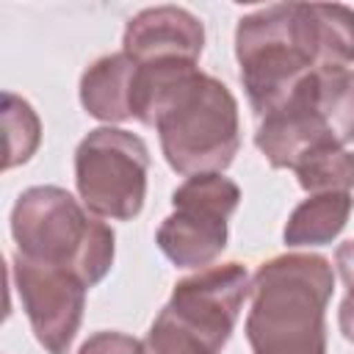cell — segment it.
<instances>
[{"label": "cell", "instance_id": "cell-1", "mask_svg": "<svg viewBox=\"0 0 354 354\" xmlns=\"http://www.w3.org/2000/svg\"><path fill=\"white\" fill-rule=\"evenodd\" d=\"M235 58L257 119L277 111L304 77L354 64V8L277 3L238 19Z\"/></svg>", "mask_w": 354, "mask_h": 354}, {"label": "cell", "instance_id": "cell-2", "mask_svg": "<svg viewBox=\"0 0 354 354\" xmlns=\"http://www.w3.org/2000/svg\"><path fill=\"white\" fill-rule=\"evenodd\" d=\"M133 119L155 127L166 163L183 177L221 174L241 149L238 100L196 64H138Z\"/></svg>", "mask_w": 354, "mask_h": 354}, {"label": "cell", "instance_id": "cell-3", "mask_svg": "<svg viewBox=\"0 0 354 354\" xmlns=\"http://www.w3.org/2000/svg\"><path fill=\"white\" fill-rule=\"evenodd\" d=\"M332 263L313 252L271 257L252 277L246 340L252 354H326Z\"/></svg>", "mask_w": 354, "mask_h": 354}, {"label": "cell", "instance_id": "cell-4", "mask_svg": "<svg viewBox=\"0 0 354 354\" xmlns=\"http://www.w3.org/2000/svg\"><path fill=\"white\" fill-rule=\"evenodd\" d=\"M17 254L75 274L86 288L105 279L113 266V230L58 185H33L11 207Z\"/></svg>", "mask_w": 354, "mask_h": 354}, {"label": "cell", "instance_id": "cell-5", "mask_svg": "<svg viewBox=\"0 0 354 354\" xmlns=\"http://www.w3.org/2000/svg\"><path fill=\"white\" fill-rule=\"evenodd\" d=\"M252 293L241 263H221L180 279L147 332V354H221Z\"/></svg>", "mask_w": 354, "mask_h": 354}, {"label": "cell", "instance_id": "cell-6", "mask_svg": "<svg viewBox=\"0 0 354 354\" xmlns=\"http://www.w3.org/2000/svg\"><path fill=\"white\" fill-rule=\"evenodd\" d=\"M354 141V72L318 69L268 116L260 119L254 147L274 169H293L304 155Z\"/></svg>", "mask_w": 354, "mask_h": 354}, {"label": "cell", "instance_id": "cell-7", "mask_svg": "<svg viewBox=\"0 0 354 354\" xmlns=\"http://www.w3.org/2000/svg\"><path fill=\"white\" fill-rule=\"evenodd\" d=\"M149 149L122 127H97L75 149V185L88 213L130 221L147 199Z\"/></svg>", "mask_w": 354, "mask_h": 354}, {"label": "cell", "instance_id": "cell-8", "mask_svg": "<svg viewBox=\"0 0 354 354\" xmlns=\"http://www.w3.org/2000/svg\"><path fill=\"white\" fill-rule=\"evenodd\" d=\"M241 202V188L218 174H194L171 194V216L155 232L158 249L177 268H207L227 246V221Z\"/></svg>", "mask_w": 354, "mask_h": 354}, {"label": "cell", "instance_id": "cell-9", "mask_svg": "<svg viewBox=\"0 0 354 354\" xmlns=\"http://www.w3.org/2000/svg\"><path fill=\"white\" fill-rule=\"evenodd\" d=\"M14 288L39 346L47 354H69L86 310V285L55 266L14 254Z\"/></svg>", "mask_w": 354, "mask_h": 354}, {"label": "cell", "instance_id": "cell-10", "mask_svg": "<svg viewBox=\"0 0 354 354\" xmlns=\"http://www.w3.org/2000/svg\"><path fill=\"white\" fill-rule=\"evenodd\" d=\"M205 47V25L180 6H155L138 11L122 36V53L136 64H196Z\"/></svg>", "mask_w": 354, "mask_h": 354}, {"label": "cell", "instance_id": "cell-11", "mask_svg": "<svg viewBox=\"0 0 354 354\" xmlns=\"http://www.w3.org/2000/svg\"><path fill=\"white\" fill-rule=\"evenodd\" d=\"M138 64L127 53H111L97 58L80 77V105L100 122L133 119Z\"/></svg>", "mask_w": 354, "mask_h": 354}, {"label": "cell", "instance_id": "cell-12", "mask_svg": "<svg viewBox=\"0 0 354 354\" xmlns=\"http://www.w3.org/2000/svg\"><path fill=\"white\" fill-rule=\"evenodd\" d=\"M354 210L351 191H332V194H315L293 207L288 216V224L282 230V241L288 246H324L332 243L343 227L348 224V216Z\"/></svg>", "mask_w": 354, "mask_h": 354}, {"label": "cell", "instance_id": "cell-13", "mask_svg": "<svg viewBox=\"0 0 354 354\" xmlns=\"http://www.w3.org/2000/svg\"><path fill=\"white\" fill-rule=\"evenodd\" d=\"M299 185L315 196V194H332V191H351L354 188V152L346 147H326L304 155L296 166Z\"/></svg>", "mask_w": 354, "mask_h": 354}, {"label": "cell", "instance_id": "cell-14", "mask_svg": "<svg viewBox=\"0 0 354 354\" xmlns=\"http://www.w3.org/2000/svg\"><path fill=\"white\" fill-rule=\"evenodd\" d=\"M3 130H6V169H14L39 149L41 144V122L28 100L14 91L3 94Z\"/></svg>", "mask_w": 354, "mask_h": 354}, {"label": "cell", "instance_id": "cell-15", "mask_svg": "<svg viewBox=\"0 0 354 354\" xmlns=\"http://www.w3.org/2000/svg\"><path fill=\"white\" fill-rule=\"evenodd\" d=\"M77 354H147V346L124 332H94Z\"/></svg>", "mask_w": 354, "mask_h": 354}, {"label": "cell", "instance_id": "cell-16", "mask_svg": "<svg viewBox=\"0 0 354 354\" xmlns=\"http://www.w3.org/2000/svg\"><path fill=\"white\" fill-rule=\"evenodd\" d=\"M335 266L346 285V293H351L354 290V238L335 249Z\"/></svg>", "mask_w": 354, "mask_h": 354}, {"label": "cell", "instance_id": "cell-17", "mask_svg": "<svg viewBox=\"0 0 354 354\" xmlns=\"http://www.w3.org/2000/svg\"><path fill=\"white\" fill-rule=\"evenodd\" d=\"M337 326H340L343 337L354 346V290L346 293V299L340 301V310H337Z\"/></svg>", "mask_w": 354, "mask_h": 354}]
</instances>
